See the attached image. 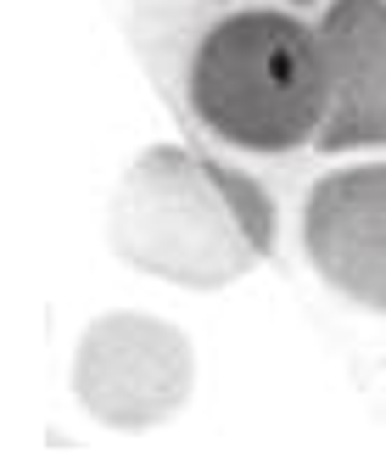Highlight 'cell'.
Returning <instances> with one entry per match:
<instances>
[{
	"mask_svg": "<svg viewBox=\"0 0 386 459\" xmlns=\"http://www.w3.org/2000/svg\"><path fill=\"white\" fill-rule=\"evenodd\" d=\"M303 247L342 297L386 314V163L313 179L303 202Z\"/></svg>",
	"mask_w": 386,
	"mask_h": 459,
	"instance_id": "277c9868",
	"label": "cell"
},
{
	"mask_svg": "<svg viewBox=\"0 0 386 459\" xmlns=\"http://www.w3.org/2000/svg\"><path fill=\"white\" fill-rule=\"evenodd\" d=\"M185 101L196 124L241 152H297L325 129L330 67L320 29L275 6L208 22L191 51Z\"/></svg>",
	"mask_w": 386,
	"mask_h": 459,
	"instance_id": "7a4b0ae2",
	"label": "cell"
},
{
	"mask_svg": "<svg viewBox=\"0 0 386 459\" xmlns=\"http://www.w3.org/2000/svg\"><path fill=\"white\" fill-rule=\"evenodd\" d=\"M112 241L134 269L208 291L275 252V202L224 163L151 146L112 202Z\"/></svg>",
	"mask_w": 386,
	"mask_h": 459,
	"instance_id": "6da1fadb",
	"label": "cell"
},
{
	"mask_svg": "<svg viewBox=\"0 0 386 459\" xmlns=\"http://www.w3.org/2000/svg\"><path fill=\"white\" fill-rule=\"evenodd\" d=\"M320 45L330 67V112L313 152L386 146V0H330Z\"/></svg>",
	"mask_w": 386,
	"mask_h": 459,
	"instance_id": "5b68a950",
	"label": "cell"
},
{
	"mask_svg": "<svg viewBox=\"0 0 386 459\" xmlns=\"http://www.w3.org/2000/svg\"><path fill=\"white\" fill-rule=\"evenodd\" d=\"M73 393L101 426H157L191 398V342L151 314H107L79 342Z\"/></svg>",
	"mask_w": 386,
	"mask_h": 459,
	"instance_id": "3957f363",
	"label": "cell"
}]
</instances>
